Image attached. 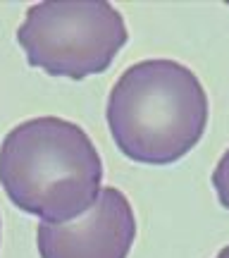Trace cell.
Masks as SVG:
<instances>
[{"label":"cell","instance_id":"6","mask_svg":"<svg viewBox=\"0 0 229 258\" xmlns=\"http://www.w3.org/2000/svg\"><path fill=\"white\" fill-rule=\"evenodd\" d=\"M215 258H229V244L224 246V249H220V253H217Z\"/></svg>","mask_w":229,"mask_h":258},{"label":"cell","instance_id":"1","mask_svg":"<svg viewBox=\"0 0 229 258\" xmlns=\"http://www.w3.org/2000/svg\"><path fill=\"white\" fill-rule=\"evenodd\" d=\"M0 186L19 211L64 225L101 196V153L77 122L55 115L19 122L0 144Z\"/></svg>","mask_w":229,"mask_h":258},{"label":"cell","instance_id":"5","mask_svg":"<svg viewBox=\"0 0 229 258\" xmlns=\"http://www.w3.org/2000/svg\"><path fill=\"white\" fill-rule=\"evenodd\" d=\"M212 186H215L220 203L229 211V148L222 153V158L212 170Z\"/></svg>","mask_w":229,"mask_h":258},{"label":"cell","instance_id":"7","mask_svg":"<svg viewBox=\"0 0 229 258\" xmlns=\"http://www.w3.org/2000/svg\"><path fill=\"white\" fill-rule=\"evenodd\" d=\"M0 232H3V222H0Z\"/></svg>","mask_w":229,"mask_h":258},{"label":"cell","instance_id":"4","mask_svg":"<svg viewBox=\"0 0 229 258\" xmlns=\"http://www.w3.org/2000/svg\"><path fill=\"white\" fill-rule=\"evenodd\" d=\"M134 239V208L117 186H103L82 218L64 225L41 222L36 230L41 258H127Z\"/></svg>","mask_w":229,"mask_h":258},{"label":"cell","instance_id":"2","mask_svg":"<svg viewBox=\"0 0 229 258\" xmlns=\"http://www.w3.org/2000/svg\"><path fill=\"white\" fill-rule=\"evenodd\" d=\"M208 93L186 64L153 57L127 67L108 96V127L119 153L143 165H172L208 127Z\"/></svg>","mask_w":229,"mask_h":258},{"label":"cell","instance_id":"3","mask_svg":"<svg viewBox=\"0 0 229 258\" xmlns=\"http://www.w3.org/2000/svg\"><path fill=\"white\" fill-rule=\"evenodd\" d=\"M124 17L110 3H38L27 10L17 43L27 62L50 77L86 79L105 72L127 46Z\"/></svg>","mask_w":229,"mask_h":258}]
</instances>
